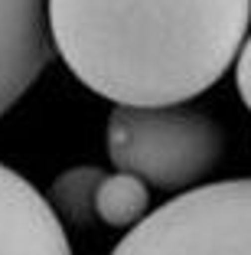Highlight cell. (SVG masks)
Instances as JSON below:
<instances>
[{"label": "cell", "instance_id": "obj_1", "mask_svg": "<svg viewBox=\"0 0 251 255\" xmlns=\"http://www.w3.org/2000/svg\"><path fill=\"white\" fill-rule=\"evenodd\" d=\"M52 49L114 105H179L238 59L251 0H46Z\"/></svg>", "mask_w": 251, "mask_h": 255}, {"label": "cell", "instance_id": "obj_2", "mask_svg": "<svg viewBox=\"0 0 251 255\" xmlns=\"http://www.w3.org/2000/svg\"><path fill=\"white\" fill-rule=\"evenodd\" d=\"M225 154L215 118L189 105H114L108 115V157L114 170L141 177L147 187L186 193L202 187Z\"/></svg>", "mask_w": 251, "mask_h": 255}, {"label": "cell", "instance_id": "obj_3", "mask_svg": "<svg viewBox=\"0 0 251 255\" xmlns=\"http://www.w3.org/2000/svg\"><path fill=\"white\" fill-rule=\"evenodd\" d=\"M111 255H251V177L173 196L147 213Z\"/></svg>", "mask_w": 251, "mask_h": 255}, {"label": "cell", "instance_id": "obj_4", "mask_svg": "<svg viewBox=\"0 0 251 255\" xmlns=\"http://www.w3.org/2000/svg\"><path fill=\"white\" fill-rule=\"evenodd\" d=\"M46 0H0V118L52 62Z\"/></svg>", "mask_w": 251, "mask_h": 255}, {"label": "cell", "instance_id": "obj_5", "mask_svg": "<svg viewBox=\"0 0 251 255\" xmlns=\"http://www.w3.org/2000/svg\"><path fill=\"white\" fill-rule=\"evenodd\" d=\"M0 255H72L49 200L7 164H0Z\"/></svg>", "mask_w": 251, "mask_h": 255}, {"label": "cell", "instance_id": "obj_6", "mask_svg": "<svg viewBox=\"0 0 251 255\" xmlns=\"http://www.w3.org/2000/svg\"><path fill=\"white\" fill-rule=\"evenodd\" d=\"M147 206H150V187L141 177L124 173V170L104 173L98 196H95V216L104 226H111V229H134L147 216Z\"/></svg>", "mask_w": 251, "mask_h": 255}, {"label": "cell", "instance_id": "obj_7", "mask_svg": "<svg viewBox=\"0 0 251 255\" xmlns=\"http://www.w3.org/2000/svg\"><path fill=\"white\" fill-rule=\"evenodd\" d=\"M104 180V170L98 167H72V170L59 173L49 187V206L56 210V216L66 219L75 229H85V226L95 219V196L98 187Z\"/></svg>", "mask_w": 251, "mask_h": 255}, {"label": "cell", "instance_id": "obj_8", "mask_svg": "<svg viewBox=\"0 0 251 255\" xmlns=\"http://www.w3.org/2000/svg\"><path fill=\"white\" fill-rule=\"evenodd\" d=\"M235 85H238V95H242L245 108L251 112V33H248V39L242 43V49H238V59H235Z\"/></svg>", "mask_w": 251, "mask_h": 255}]
</instances>
